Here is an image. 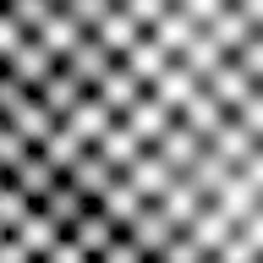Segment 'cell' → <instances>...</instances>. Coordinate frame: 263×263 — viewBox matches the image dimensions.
Masks as SVG:
<instances>
[{
    "mask_svg": "<svg viewBox=\"0 0 263 263\" xmlns=\"http://www.w3.org/2000/svg\"><path fill=\"white\" fill-rule=\"evenodd\" d=\"M44 143L143 263H263V0H11Z\"/></svg>",
    "mask_w": 263,
    "mask_h": 263,
    "instance_id": "1",
    "label": "cell"
}]
</instances>
